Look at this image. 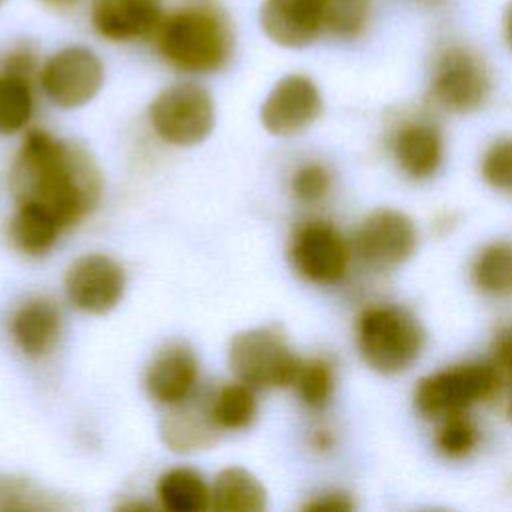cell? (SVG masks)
Instances as JSON below:
<instances>
[{
  "instance_id": "obj_1",
  "label": "cell",
  "mask_w": 512,
  "mask_h": 512,
  "mask_svg": "<svg viewBox=\"0 0 512 512\" xmlns=\"http://www.w3.org/2000/svg\"><path fill=\"white\" fill-rule=\"evenodd\" d=\"M10 188L18 204H36L66 228L96 208L102 176L82 146L30 130L12 164Z\"/></svg>"
},
{
  "instance_id": "obj_2",
  "label": "cell",
  "mask_w": 512,
  "mask_h": 512,
  "mask_svg": "<svg viewBox=\"0 0 512 512\" xmlns=\"http://www.w3.org/2000/svg\"><path fill=\"white\" fill-rule=\"evenodd\" d=\"M228 22L212 8L194 6L162 18L156 30L160 56L174 68L192 74L220 70L232 54Z\"/></svg>"
},
{
  "instance_id": "obj_3",
  "label": "cell",
  "mask_w": 512,
  "mask_h": 512,
  "mask_svg": "<svg viewBox=\"0 0 512 512\" xmlns=\"http://www.w3.org/2000/svg\"><path fill=\"white\" fill-rule=\"evenodd\" d=\"M356 340L362 360L378 374L408 370L424 348L420 322L400 306H370L356 326Z\"/></svg>"
},
{
  "instance_id": "obj_4",
  "label": "cell",
  "mask_w": 512,
  "mask_h": 512,
  "mask_svg": "<svg viewBox=\"0 0 512 512\" xmlns=\"http://www.w3.org/2000/svg\"><path fill=\"white\" fill-rule=\"evenodd\" d=\"M302 360L276 326H258L232 336L228 366L238 382L254 390L292 386Z\"/></svg>"
},
{
  "instance_id": "obj_5",
  "label": "cell",
  "mask_w": 512,
  "mask_h": 512,
  "mask_svg": "<svg viewBox=\"0 0 512 512\" xmlns=\"http://www.w3.org/2000/svg\"><path fill=\"white\" fill-rule=\"evenodd\" d=\"M150 124L168 144H200L214 128V102L206 88L194 82H178L164 88L150 104Z\"/></svg>"
},
{
  "instance_id": "obj_6",
  "label": "cell",
  "mask_w": 512,
  "mask_h": 512,
  "mask_svg": "<svg viewBox=\"0 0 512 512\" xmlns=\"http://www.w3.org/2000/svg\"><path fill=\"white\" fill-rule=\"evenodd\" d=\"M498 384L494 364H460L422 378L414 392V404L424 416H452L488 398Z\"/></svg>"
},
{
  "instance_id": "obj_7",
  "label": "cell",
  "mask_w": 512,
  "mask_h": 512,
  "mask_svg": "<svg viewBox=\"0 0 512 512\" xmlns=\"http://www.w3.org/2000/svg\"><path fill=\"white\" fill-rule=\"evenodd\" d=\"M430 94L450 112L464 114L478 110L490 96L486 64L466 46H446L434 62Z\"/></svg>"
},
{
  "instance_id": "obj_8",
  "label": "cell",
  "mask_w": 512,
  "mask_h": 512,
  "mask_svg": "<svg viewBox=\"0 0 512 512\" xmlns=\"http://www.w3.org/2000/svg\"><path fill=\"white\" fill-rule=\"evenodd\" d=\"M104 84L100 58L84 46H68L46 60L40 70V86L48 100L60 108L88 104Z\"/></svg>"
},
{
  "instance_id": "obj_9",
  "label": "cell",
  "mask_w": 512,
  "mask_h": 512,
  "mask_svg": "<svg viewBox=\"0 0 512 512\" xmlns=\"http://www.w3.org/2000/svg\"><path fill=\"white\" fill-rule=\"evenodd\" d=\"M418 232L410 216L392 208L370 212L354 238L358 256L376 270H390L404 264L416 250Z\"/></svg>"
},
{
  "instance_id": "obj_10",
  "label": "cell",
  "mask_w": 512,
  "mask_h": 512,
  "mask_svg": "<svg viewBox=\"0 0 512 512\" xmlns=\"http://www.w3.org/2000/svg\"><path fill=\"white\" fill-rule=\"evenodd\" d=\"M68 300L86 314H106L124 296L126 276L122 266L106 254H86L74 260L66 272Z\"/></svg>"
},
{
  "instance_id": "obj_11",
  "label": "cell",
  "mask_w": 512,
  "mask_h": 512,
  "mask_svg": "<svg viewBox=\"0 0 512 512\" xmlns=\"http://www.w3.org/2000/svg\"><path fill=\"white\" fill-rule=\"evenodd\" d=\"M322 112V96L306 74L280 78L260 108V122L274 136H294L316 122Z\"/></svg>"
},
{
  "instance_id": "obj_12",
  "label": "cell",
  "mask_w": 512,
  "mask_h": 512,
  "mask_svg": "<svg viewBox=\"0 0 512 512\" xmlns=\"http://www.w3.org/2000/svg\"><path fill=\"white\" fill-rule=\"evenodd\" d=\"M290 260L296 272L314 284H334L348 270V246L328 222L302 224L290 246Z\"/></svg>"
},
{
  "instance_id": "obj_13",
  "label": "cell",
  "mask_w": 512,
  "mask_h": 512,
  "mask_svg": "<svg viewBox=\"0 0 512 512\" xmlns=\"http://www.w3.org/2000/svg\"><path fill=\"white\" fill-rule=\"evenodd\" d=\"M170 408L160 422V438L172 452L190 454L208 450L218 442L222 430L212 414V394L192 392Z\"/></svg>"
},
{
  "instance_id": "obj_14",
  "label": "cell",
  "mask_w": 512,
  "mask_h": 512,
  "mask_svg": "<svg viewBox=\"0 0 512 512\" xmlns=\"http://www.w3.org/2000/svg\"><path fill=\"white\" fill-rule=\"evenodd\" d=\"M262 32L282 48H306L324 32L318 0H264Z\"/></svg>"
},
{
  "instance_id": "obj_15",
  "label": "cell",
  "mask_w": 512,
  "mask_h": 512,
  "mask_svg": "<svg viewBox=\"0 0 512 512\" xmlns=\"http://www.w3.org/2000/svg\"><path fill=\"white\" fill-rule=\"evenodd\" d=\"M162 0H92L94 30L110 42H130L154 34L162 22Z\"/></svg>"
},
{
  "instance_id": "obj_16",
  "label": "cell",
  "mask_w": 512,
  "mask_h": 512,
  "mask_svg": "<svg viewBox=\"0 0 512 512\" xmlns=\"http://www.w3.org/2000/svg\"><path fill=\"white\" fill-rule=\"evenodd\" d=\"M198 382V360L196 354L180 342L162 348L150 362L146 370V390L148 396L162 404L174 406L186 400Z\"/></svg>"
},
{
  "instance_id": "obj_17",
  "label": "cell",
  "mask_w": 512,
  "mask_h": 512,
  "mask_svg": "<svg viewBox=\"0 0 512 512\" xmlns=\"http://www.w3.org/2000/svg\"><path fill=\"white\" fill-rule=\"evenodd\" d=\"M10 334L22 354L40 358L54 348L60 336V310L48 298H30L14 312Z\"/></svg>"
},
{
  "instance_id": "obj_18",
  "label": "cell",
  "mask_w": 512,
  "mask_h": 512,
  "mask_svg": "<svg viewBox=\"0 0 512 512\" xmlns=\"http://www.w3.org/2000/svg\"><path fill=\"white\" fill-rule=\"evenodd\" d=\"M394 158L412 178L432 176L442 162V136L438 128L426 122L402 126L394 140Z\"/></svg>"
},
{
  "instance_id": "obj_19",
  "label": "cell",
  "mask_w": 512,
  "mask_h": 512,
  "mask_svg": "<svg viewBox=\"0 0 512 512\" xmlns=\"http://www.w3.org/2000/svg\"><path fill=\"white\" fill-rule=\"evenodd\" d=\"M210 508L218 512H262L266 508V488L246 468H224L210 488Z\"/></svg>"
},
{
  "instance_id": "obj_20",
  "label": "cell",
  "mask_w": 512,
  "mask_h": 512,
  "mask_svg": "<svg viewBox=\"0 0 512 512\" xmlns=\"http://www.w3.org/2000/svg\"><path fill=\"white\" fill-rule=\"evenodd\" d=\"M60 230V222L48 210L36 204H18L8 224V238L18 252L42 256L56 244Z\"/></svg>"
},
{
  "instance_id": "obj_21",
  "label": "cell",
  "mask_w": 512,
  "mask_h": 512,
  "mask_svg": "<svg viewBox=\"0 0 512 512\" xmlns=\"http://www.w3.org/2000/svg\"><path fill=\"white\" fill-rule=\"evenodd\" d=\"M160 504L170 512H202L210 508V488L202 474L176 466L166 470L156 484Z\"/></svg>"
},
{
  "instance_id": "obj_22",
  "label": "cell",
  "mask_w": 512,
  "mask_h": 512,
  "mask_svg": "<svg viewBox=\"0 0 512 512\" xmlns=\"http://www.w3.org/2000/svg\"><path fill=\"white\" fill-rule=\"evenodd\" d=\"M34 112L30 78L0 70V136H10L28 126Z\"/></svg>"
},
{
  "instance_id": "obj_23",
  "label": "cell",
  "mask_w": 512,
  "mask_h": 512,
  "mask_svg": "<svg viewBox=\"0 0 512 512\" xmlns=\"http://www.w3.org/2000/svg\"><path fill=\"white\" fill-rule=\"evenodd\" d=\"M258 412L254 388L244 382H234L218 388L212 394V414L220 430H244Z\"/></svg>"
},
{
  "instance_id": "obj_24",
  "label": "cell",
  "mask_w": 512,
  "mask_h": 512,
  "mask_svg": "<svg viewBox=\"0 0 512 512\" xmlns=\"http://www.w3.org/2000/svg\"><path fill=\"white\" fill-rule=\"evenodd\" d=\"M472 278L476 286L486 294H510L512 292V244L494 242L488 244L474 260Z\"/></svg>"
},
{
  "instance_id": "obj_25",
  "label": "cell",
  "mask_w": 512,
  "mask_h": 512,
  "mask_svg": "<svg viewBox=\"0 0 512 512\" xmlns=\"http://www.w3.org/2000/svg\"><path fill=\"white\" fill-rule=\"evenodd\" d=\"M324 32L340 38H358L370 20L372 0H318Z\"/></svg>"
},
{
  "instance_id": "obj_26",
  "label": "cell",
  "mask_w": 512,
  "mask_h": 512,
  "mask_svg": "<svg viewBox=\"0 0 512 512\" xmlns=\"http://www.w3.org/2000/svg\"><path fill=\"white\" fill-rule=\"evenodd\" d=\"M300 400L310 408H322L328 404L334 390V374L326 360L312 358L302 360L292 384Z\"/></svg>"
},
{
  "instance_id": "obj_27",
  "label": "cell",
  "mask_w": 512,
  "mask_h": 512,
  "mask_svg": "<svg viewBox=\"0 0 512 512\" xmlns=\"http://www.w3.org/2000/svg\"><path fill=\"white\" fill-rule=\"evenodd\" d=\"M58 502L22 478H0V510H54Z\"/></svg>"
},
{
  "instance_id": "obj_28",
  "label": "cell",
  "mask_w": 512,
  "mask_h": 512,
  "mask_svg": "<svg viewBox=\"0 0 512 512\" xmlns=\"http://www.w3.org/2000/svg\"><path fill=\"white\" fill-rule=\"evenodd\" d=\"M476 442H478V430L464 416V412L444 416V424L436 434V446L442 454L450 458L466 456L476 446Z\"/></svg>"
},
{
  "instance_id": "obj_29",
  "label": "cell",
  "mask_w": 512,
  "mask_h": 512,
  "mask_svg": "<svg viewBox=\"0 0 512 512\" xmlns=\"http://www.w3.org/2000/svg\"><path fill=\"white\" fill-rule=\"evenodd\" d=\"M480 172L492 188L512 192V140L492 144L482 158Z\"/></svg>"
},
{
  "instance_id": "obj_30",
  "label": "cell",
  "mask_w": 512,
  "mask_h": 512,
  "mask_svg": "<svg viewBox=\"0 0 512 512\" xmlns=\"http://www.w3.org/2000/svg\"><path fill=\"white\" fill-rule=\"evenodd\" d=\"M290 190L302 202H318L330 190V172L316 162L304 164L292 174Z\"/></svg>"
},
{
  "instance_id": "obj_31",
  "label": "cell",
  "mask_w": 512,
  "mask_h": 512,
  "mask_svg": "<svg viewBox=\"0 0 512 512\" xmlns=\"http://www.w3.org/2000/svg\"><path fill=\"white\" fill-rule=\"evenodd\" d=\"M352 508H354V502L346 494H340V492L320 494L304 506V510H308V512H348Z\"/></svg>"
},
{
  "instance_id": "obj_32",
  "label": "cell",
  "mask_w": 512,
  "mask_h": 512,
  "mask_svg": "<svg viewBox=\"0 0 512 512\" xmlns=\"http://www.w3.org/2000/svg\"><path fill=\"white\" fill-rule=\"evenodd\" d=\"M494 356L496 362L508 370H512V330L500 332L494 340Z\"/></svg>"
},
{
  "instance_id": "obj_33",
  "label": "cell",
  "mask_w": 512,
  "mask_h": 512,
  "mask_svg": "<svg viewBox=\"0 0 512 512\" xmlns=\"http://www.w3.org/2000/svg\"><path fill=\"white\" fill-rule=\"evenodd\" d=\"M502 34H504L508 48L512 50V2H508V6L504 8V14H502Z\"/></svg>"
},
{
  "instance_id": "obj_34",
  "label": "cell",
  "mask_w": 512,
  "mask_h": 512,
  "mask_svg": "<svg viewBox=\"0 0 512 512\" xmlns=\"http://www.w3.org/2000/svg\"><path fill=\"white\" fill-rule=\"evenodd\" d=\"M42 4L50 6V8H58V10H66V8H74L76 4H80L82 0H40Z\"/></svg>"
},
{
  "instance_id": "obj_35",
  "label": "cell",
  "mask_w": 512,
  "mask_h": 512,
  "mask_svg": "<svg viewBox=\"0 0 512 512\" xmlns=\"http://www.w3.org/2000/svg\"><path fill=\"white\" fill-rule=\"evenodd\" d=\"M508 412L512 416V384H510V404H508Z\"/></svg>"
},
{
  "instance_id": "obj_36",
  "label": "cell",
  "mask_w": 512,
  "mask_h": 512,
  "mask_svg": "<svg viewBox=\"0 0 512 512\" xmlns=\"http://www.w3.org/2000/svg\"><path fill=\"white\" fill-rule=\"evenodd\" d=\"M2 4H4V0H0V6H2Z\"/></svg>"
}]
</instances>
